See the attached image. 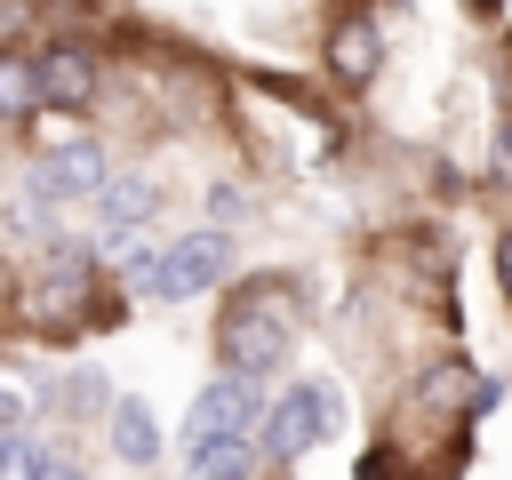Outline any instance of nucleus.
<instances>
[{
  "label": "nucleus",
  "instance_id": "nucleus-1",
  "mask_svg": "<svg viewBox=\"0 0 512 480\" xmlns=\"http://www.w3.org/2000/svg\"><path fill=\"white\" fill-rule=\"evenodd\" d=\"M296 328V296L288 288H248L232 312H224V328H216V352H224V368H240V376H272L280 360H288V336Z\"/></svg>",
  "mask_w": 512,
  "mask_h": 480
},
{
  "label": "nucleus",
  "instance_id": "nucleus-2",
  "mask_svg": "<svg viewBox=\"0 0 512 480\" xmlns=\"http://www.w3.org/2000/svg\"><path fill=\"white\" fill-rule=\"evenodd\" d=\"M104 184H112V144H104V136L48 144V152L24 168V192H40L48 208H64V200H88V192H104Z\"/></svg>",
  "mask_w": 512,
  "mask_h": 480
},
{
  "label": "nucleus",
  "instance_id": "nucleus-3",
  "mask_svg": "<svg viewBox=\"0 0 512 480\" xmlns=\"http://www.w3.org/2000/svg\"><path fill=\"white\" fill-rule=\"evenodd\" d=\"M328 432H336V392H328V384H288V392L272 400V416H264L256 440H264L272 464H296V456L320 448Z\"/></svg>",
  "mask_w": 512,
  "mask_h": 480
},
{
  "label": "nucleus",
  "instance_id": "nucleus-4",
  "mask_svg": "<svg viewBox=\"0 0 512 480\" xmlns=\"http://www.w3.org/2000/svg\"><path fill=\"white\" fill-rule=\"evenodd\" d=\"M224 272H232V240H224V224H208V232H184L176 248H160L152 296H160V304H192V296H208Z\"/></svg>",
  "mask_w": 512,
  "mask_h": 480
},
{
  "label": "nucleus",
  "instance_id": "nucleus-5",
  "mask_svg": "<svg viewBox=\"0 0 512 480\" xmlns=\"http://www.w3.org/2000/svg\"><path fill=\"white\" fill-rule=\"evenodd\" d=\"M272 400H264V376H240V368H216L200 392H192V432H264Z\"/></svg>",
  "mask_w": 512,
  "mask_h": 480
},
{
  "label": "nucleus",
  "instance_id": "nucleus-6",
  "mask_svg": "<svg viewBox=\"0 0 512 480\" xmlns=\"http://www.w3.org/2000/svg\"><path fill=\"white\" fill-rule=\"evenodd\" d=\"M256 456H264L256 432H192V424H184V472H192V480H248Z\"/></svg>",
  "mask_w": 512,
  "mask_h": 480
},
{
  "label": "nucleus",
  "instance_id": "nucleus-7",
  "mask_svg": "<svg viewBox=\"0 0 512 480\" xmlns=\"http://www.w3.org/2000/svg\"><path fill=\"white\" fill-rule=\"evenodd\" d=\"M152 216H160V192H152L144 176H112V184L96 192V224H104V240H112V248H120L128 232H144Z\"/></svg>",
  "mask_w": 512,
  "mask_h": 480
},
{
  "label": "nucleus",
  "instance_id": "nucleus-8",
  "mask_svg": "<svg viewBox=\"0 0 512 480\" xmlns=\"http://www.w3.org/2000/svg\"><path fill=\"white\" fill-rule=\"evenodd\" d=\"M376 56H384V48H376V24H368V16H344V24L328 32V72H336L344 88H368V80H376Z\"/></svg>",
  "mask_w": 512,
  "mask_h": 480
},
{
  "label": "nucleus",
  "instance_id": "nucleus-9",
  "mask_svg": "<svg viewBox=\"0 0 512 480\" xmlns=\"http://www.w3.org/2000/svg\"><path fill=\"white\" fill-rule=\"evenodd\" d=\"M40 88H48V104H88L96 96V56L88 48H48L40 56Z\"/></svg>",
  "mask_w": 512,
  "mask_h": 480
},
{
  "label": "nucleus",
  "instance_id": "nucleus-10",
  "mask_svg": "<svg viewBox=\"0 0 512 480\" xmlns=\"http://www.w3.org/2000/svg\"><path fill=\"white\" fill-rule=\"evenodd\" d=\"M472 376L456 368V360H440V368H424V384H416V408L432 416V424H448V416H472Z\"/></svg>",
  "mask_w": 512,
  "mask_h": 480
},
{
  "label": "nucleus",
  "instance_id": "nucleus-11",
  "mask_svg": "<svg viewBox=\"0 0 512 480\" xmlns=\"http://www.w3.org/2000/svg\"><path fill=\"white\" fill-rule=\"evenodd\" d=\"M112 448H120V464H160V424H152L144 400H120L112 408Z\"/></svg>",
  "mask_w": 512,
  "mask_h": 480
},
{
  "label": "nucleus",
  "instance_id": "nucleus-12",
  "mask_svg": "<svg viewBox=\"0 0 512 480\" xmlns=\"http://www.w3.org/2000/svg\"><path fill=\"white\" fill-rule=\"evenodd\" d=\"M48 104V88H40V56H0V112L8 120H32Z\"/></svg>",
  "mask_w": 512,
  "mask_h": 480
},
{
  "label": "nucleus",
  "instance_id": "nucleus-13",
  "mask_svg": "<svg viewBox=\"0 0 512 480\" xmlns=\"http://www.w3.org/2000/svg\"><path fill=\"white\" fill-rule=\"evenodd\" d=\"M56 472V456L40 448V432L24 424V432H0V480H48Z\"/></svg>",
  "mask_w": 512,
  "mask_h": 480
},
{
  "label": "nucleus",
  "instance_id": "nucleus-14",
  "mask_svg": "<svg viewBox=\"0 0 512 480\" xmlns=\"http://www.w3.org/2000/svg\"><path fill=\"white\" fill-rule=\"evenodd\" d=\"M64 408H72V416H96V408H104V376H96V368H72V376H64Z\"/></svg>",
  "mask_w": 512,
  "mask_h": 480
},
{
  "label": "nucleus",
  "instance_id": "nucleus-15",
  "mask_svg": "<svg viewBox=\"0 0 512 480\" xmlns=\"http://www.w3.org/2000/svg\"><path fill=\"white\" fill-rule=\"evenodd\" d=\"M208 216H216V224H240V216H248V192H240V184H216V192H208Z\"/></svg>",
  "mask_w": 512,
  "mask_h": 480
},
{
  "label": "nucleus",
  "instance_id": "nucleus-16",
  "mask_svg": "<svg viewBox=\"0 0 512 480\" xmlns=\"http://www.w3.org/2000/svg\"><path fill=\"white\" fill-rule=\"evenodd\" d=\"M496 176H512V120L496 128Z\"/></svg>",
  "mask_w": 512,
  "mask_h": 480
},
{
  "label": "nucleus",
  "instance_id": "nucleus-17",
  "mask_svg": "<svg viewBox=\"0 0 512 480\" xmlns=\"http://www.w3.org/2000/svg\"><path fill=\"white\" fill-rule=\"evenodd\" d=\"M496 280H504V296H512V232L496 240Z\"/></svg>",
  "mask_w": 512,
  "mask_h": 480
},
{
  "label": "nucleus",
  "instance_id": "nucleus-18",
  "mask_svg": "<svg viewBox=\"0 0 512 480\" xmlns=\"http://www.w3.org/2000/svg\"><path fill=\"white\" fill-rule=\"evenodd\" d=\"M48 480H88V472H80V464H64V456H56V472H48Z\"/></svg>",
  "mask_w": 512,
  "mask_h": 480
},
{
  "label": "nucleus",
  "instance_id": "nucleus-19",
  "mask_svg": "<svg viewBox=\"0 0 512 480\" xmlns=\"http://www.w3.org/2000/svg\"><path fill=\"white\" fill-rule=\"evenodd\" d=\"M472 8H488V0H472Z\"/></svg>",
  "mask_w": 512,
  "mask_h": 480
}]
</instances>
